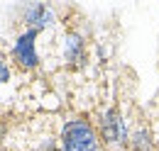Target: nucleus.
Wrapping results in <instances>:
<instances>
[{
    "label": "nucleus",
    "mask_w": 159,
    "mask_h": 151,
    "mask_svg": "<svg viewBox=\"0 0 159 151\" xmlns=\"http://www.w3.org/2000/svg\"><path fill=\"white\" fill-rule=\"evenodd\" d=\"M98 139L88 122L76 119L64 127V151H96Z\"/></svg>",
    "instance_id": "nucleus-1"
},
{
    "label": "nucleus",
    "mask_w": 159,
    "mask_h": 151,
    "mask_svg": "<svg viewBox=\"0 0 159 151\" xmlns=\"http://www.w3.org/2000/svg\"><path fill=\"white\" fill-rule=\"evenodd\" d=\"M125 136H127L125 119L115 110H110V112L103 117V139L108 144H120V141H125Z\"/></svg>",
    "instance_id": "nucleus-2"
},
{
    "label": "nucleus",
    "mask_w": 159,
    "mask_h": 151,
    "mask_svg": "<svg viewBox=\"0 0 159 151\" xmlns=\"http://www.w3.org/2000/svg\"><path fill=\"white\" fill-rule=\"evenodd\" d=\"M34 37H37V29H30L25 32L17 44H15V58L20 61L25 68H32L37 63V51H34Z\"/></svg>",
    "instance_id": "nucleus-3"
},
{
    "label": "nucleus",
    "mask_w": 159,
    "mask_h": 151,
    "mask_svg": "<svg viewBox=\"0 0 159 151\" xmlns=\"http://www.w3.org/2000/svg\"><path fill=\"white\" fill-rule=\"evenodd\" d=\"M27 19L34 22V29H39V27H44V24H49L52 12H49L44 5H32V7L27 10Z\"/></svg>",
    "instance_id": "nucleus-4"
},
{
    "label": "nucleus",
    "mask_w": 159,
    "mask_h": 151,
    "mask_svg": "<svg viewBox=\"0 0 159 151\" xmlns=\"http://www.w3.org/2000/svg\"><path fill=\"white\" fill-rule=\"evenodd\" d=\"M132 144H135L137 151H149V134L147 132H137L135 139H132Z\"/></svg>",
    "instance_id": "nucleus-5"
},
{
    "label": "nucleus",
    "mask_w": 159,
    "mask_h": 151,
    "mask_svg": "<svg viewBox=\"0 0 159 151\" xmlns=\"http://www.w3.org/2000/svg\"><path fill=\"white\" fill-rule=\"evenodd\" d=\"M81 51V39L79 37H71L69 41H66V56L69 58H76Z\"/></svg>",
    "instance_id": "nucleus-6"
},
{
    "label": "nucleus",
    "mask_w": 159,
    "mask_h": 151,
    "mask_svg": "<svg viewBox=\"0 0 159 151\" xmlns=\"http://www.w3.org/2000/svg\"><path fill=\"white\" fill-rule=\"evenodd\" d=\"M7 76H10V71H7V66H5L2 61H0V83H2V80H7Z\"/></svg>",
    "instance_id": "nucleus-7"
}]
</instances>
